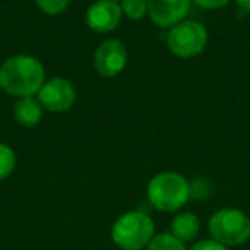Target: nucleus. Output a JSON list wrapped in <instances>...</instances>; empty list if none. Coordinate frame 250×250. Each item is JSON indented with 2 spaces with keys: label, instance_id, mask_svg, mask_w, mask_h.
Masks as SVG:
<instances>
[{
  "label": "nucleus",
  "instance_id": "nucleus-3",
  "mask_svg": "<svg viewBox=\"0 0 250 250\" xmlns=\"http://www.w3.org/2000/svg\"><path fill=\"white\" fill-rule=\"evenodd\" d=\"M154 236V223L144 211H129L111 226V242L120 250H143Z\"/></svg>",
  "mask_w": 250,
  "mask_h": 250
},
{
  "label": "nucleus",
  "instance_id": "nucleus-11",
  "mask_svg": "<svg viewBox=\"0 0 250 250\" xmlns=\"http://www.w3.org/2000/svg\"><path fill=\"white\" fill-rule=\"evenodd\" d=\"M201 231V223L194 212H180L171 221V235L180 242H192Z\"/></svg>",
  "mask_w": 250,
  "mask_h": 250
},
{
  "label": "nucleus",
  "instance_id": "nucleus-12",
  "mask_svg": "<svg viewBox=\"0 0 250 250\" xmlns=\"http://www.w3.org/2000/svg\"><path fill=\"white\" fill-rule=\"evenodd\" d=\"M146 250H187V247L171 233H158L153 236Z\"/></svg>",
  "mask_w": 250,
  "mask_h": 250
},
{
  "label": "nucleus",
  "instance_id": "nucleus-4",
  "mask_svg": "<svg viewBox=\"0 0 250 250\" xmlns=\"http://www.w3.org/2000/svg\"><path fill=\"white\" fill-rule=\"evenodd\" d=\"M211 238L225 247H238L250 240V218L235 208H223L209 219Z\"/></svg>",
  "mask_w": 250,
  "mask_h": 250
},
{
  "label": "nucleus",
  "instance_id": "nucleus-7",
  "mask_svg": "<svg viewBox=\"0 0 250 250\" xmlns=\"http://www.w3.org/2000/svg\"><path fill=\"white\" fill-rule=\"evenodd\" d=\"M127 63V48L120 40H106L94 52V67L103 77H115Z\"/></svg>",
  "mask_w": 250,
  "mask_h": 250
},
{
  "label": "nucleus",
  "instance_id": "nucleus-16",
  "mask_svg": "<svg viewBox=\"0 0 250 250\" xmlns=\"http://www.w3.org/2000/svg\"><path fill=\"white\" fill-rule=\"evenodd\" d=\"M190 250H228V247L216 242L214 238H202V240H197V242L192 245Z\"/></svg>",
  "mask_w": 250,
  "mask_h": 250
},
{
  "label": "nucleus",
  "instance_id": "nucleus-15",
  "mask_svg": "<svg viewBox=\"0 0 250 250\" xmlns=\"http://www.w3.org/2000/svg\"><path fill=\"white\" fill-rule=\"evenodd\" d=\"M38 7L42 9L45 14L48 16H57L62 14L67 7H69L70 0H36Z\"/></svg>",
  "mask_w": 250,
  "mask_h": 250
},
{
  "label": "nucleus",
  "instance_id": "nucleus-5",
  "mask_svg": "<svg viewBox=\"0 0 250 250\" xmlns=\"http://www.w3.org/2000/svg\"><path fill=\"white\" fill-rule=\"evenodd\" d=\"M208 45V31L197 21H182L173 26L168 35V48L180 59H190L204 52Z\"/></svg>",
  "mask_w": 250,
  "mask_h": 250
},
{
  "label": "nucleus",
  "instance_id": "nucleus-13",
  "mask_svg": "<svg viewBox=\"0 0 250 250\" xmlns=\"http://www.w3.org/2000/svg\"><path fill=\"white\" fill-rule=\"evenodd\" d=\"M120 9L129 19H143L147 14V0H120Z\"/></svg>",
  "mask_w": 250,
  "mask_h": 250
},
{
  "label": "nucleus",
  "instance_id": "nucleus-17",
  "mask_svg": "<svg viewBox=\"0 0 250 250\" xmlns=\"http://www.w3.org/2000/svg\"><path fill=\"white\" fill-rule=\"evenodd\" d=\"M194 2L204 9H221L228 4L229 0H194Z\"/></svg>",
  "mask_w": 250,
  "mask_h": 250
},
{
  "label": "nucleus",
  "instance_id": "nucleus-2",
  "mask_svg": "<svg viewBox=\"0 0 250 250\" xmlns=\"http://www.w3.org/2000/svg\"><path fill=\"white\" fill-rule=\"evenodd\" d=\"M147 201L161 212H175L190 199V184L175 171H163L147 184Z\"/></svg>",
  "mask_w": 250,
  "mask_h": 250
},
{
  "label": "nucleus",
  "instance_id": "nucleus-8",
  "mask_svg": "<svg viewBox=\"0 0 250 250\" xmlns=\"http://www.w3.org/2000/svg\"><path fill=\"white\" fill-rule=\"evenodd\" d=\"M192 0H147V14L160 28H173L185 19Z\"/></svg>",
  "mask_w": 250,
  "mask_h": 250
},
{
  "label": "nucleus",
  "instance_id": "nucleus-10",
  "mask_svg": "<svg viewBox=\"0 0 250 250\" xmlns=\"http://www.w3.org/2000/svg\"><path fill=\"white\" fill-rule=\"evenodd\" d=\"M43 108L38 100L33 96L28 98H19L14 104V118L18 124L24 125V127H35L38 122L42 120Z\"/></svg>",
  "mask_w": 250,
  "mask_h": 250
},
{
  "label": "nucleus",
  "instance_id": "nucleus-18",
  "mask_svg": "<svg viewBox=\"0 0 250 250\" xmlns=\"http://www.w3.org/2000/svg\"><path fill=\"white\" fill-rule=\"evenodd\" d=\"M236 4H238L243 11L250 12V0H236Z\"/></svg>",
  "mask_w": 250,
  "mask_h": 250
},
{
  "label": "nucleus",
  "instance_id": "nucleus-14",
  "mask_svg": "<svg viewBox=\"0 0 250 250\" xmlns=\"http://www.w3.org/2000/svg\"><path fill=\"white\" fill-rule=\"evenodd\" d=\"M16 168V154L5 144H0V182L5 180Z\"/></svg>",
  "mask_w": 250,
  "mask_h": 250
},
{
  "label": "nucleus",
  "instance_id": "nucleus-1",
  "mask_svg": "<svg viewBox=\"0 0 250 250\" xmlns=\"http://www.w3.org/2000/svg\"><path fill=\"white\" fill-rule=\"evenodd\" d=\"M45 84V69L38 59L16 55L0 67V87L12 96L28 98L38 94Z\"/></svg>",
  "mask_w": 250,
  "mask_h": 250
},
{
  "label": "nucleus",
  "instance_id": "nucleus-9",
  "mask_svg": "<svg viewBox=\"0 0 250 250\" xmlns=\"http://www.w3.org/2000/svg\"><path fill=\"white\" fill-rule=\"evenodd\" d=\"M122 9L113 0H98L87 9L86 22L96 33H110L120 24Z\"/></svg>",
  "mask_w": 250,
  "mask_h": 250
},
{
  "label": "nucleus",
  "instance_id": "nucleus-6",
  "mask_svg": "<svg viewBox=\"0 0 250 250\" xmlns=\"http://www.w3.org/2000/svg\"><path fill=\"white\" fill-rule=\"evenodd\" d=\"M38 101L45 110L62 113L72 108L76 101V89L67 79L55 77L42 86V89L38 91Z\"/></svg>",
  "mask_w": 250,
  "mask_h": 250
},
{
  "label": "nucleus",
  "instance_id": "nucleus-19",
  "mask_svg": "<svg viewBox=\"0 0 250 250\" xmlns=\"http://www.w3.org/2000/svg\"><path fill=\"white\" fill-rule=\"evenodd\" d=\"M113 2H118V0H113Z\"/></svg>",
  "mask_w": 250,
  "mask_h": 250
}]
</instances>
